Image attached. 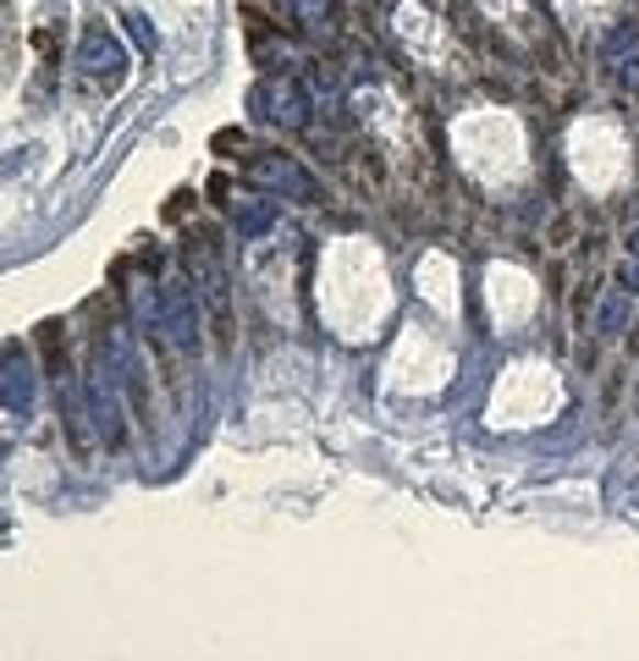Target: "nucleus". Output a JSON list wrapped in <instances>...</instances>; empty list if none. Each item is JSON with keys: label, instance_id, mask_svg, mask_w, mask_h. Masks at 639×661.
<instances>
[{"label": "nucleus", "instance_id": "f257e3e1", "mask_svg": "<svg viewBox=\"0 0 639 661\" xmlns=\"http://www.w3.org/2000/svg\"><path fill=\"white\" fill-rule=\"evenodd\" d=\"M160 330L177 354H199V298L193 281H166L160 287Z\"/></svg>", "mask_w": 639, "mask_h": 661}, {"label": "nucleus", "instance_id": "f03ea898", "mask_svg": "<svg viewBox=\"0 0 639 661\" xmlns=\"http://www.w3.org/2000/svg\"><path fill=\"white\" fill-rule=\"evenodd\" d=\"M78 67L105 89V94H116L122 89V78H127V51L111 40V29H100V23H89L83 29V45H78Z\"/></svg>", "mask_w": 639, "mask_h": 661}, {"label": "nucleus", "instance_id": "7ed1b4c3", "mask_svg": "<svg viewBox=\"0 0 639 661\" xmlns=\"http://www.w3.org/2000/svg\"><path fill=\"white\" fill-rule=\"evenodd\" d=\"M248 171H254V182L276 188V199H298V204H314V199H320V182H314L292 155H254Z\"/></svg>", "mask_w": 639, "mask_h": 661}, {"label": "nucleus", "instance_id": "20e7f679", "mask_svg": "<svg viewBox=\"0 0 639 661\" xmlns=\"http://www.w3.org/2000/svg\"><path fill=\"white\" fill-rule=\"evenodd\" d=\"M254 105H259L265 122H276V127H287V133H303V127H309V94H303L292 78L259 83V89H254Z\"/></svg>", "mask_w": 639, "mask_h": 661}, {"label": "nucleus", "instance_id": "39448f33", "mask_svg": "<svg viewBox=\"0 0 639 661\" xmlns=\"http://www.w3.org/2000/svg\"><path fill=\"white\" fill-rule=\"evenodd\" d=\"M116 376H111V365L100 359L94 370H89V414H94V430H100V441L105 447H122V397H116Z\"/></svg>", "mask_w": 639, "mask_h": 661}, {"label": "nucleus", "instance_id": "423d86ee", "mask_svg": "<svg viewBox=\"0 0 639 661\" xmlns=\"http://www.w3.org/2000/svg\"><path fill=\"white\" fill-rule=\"evenodd\" d=\"M105 365H111V376L127 386V397L144 403V359H138V348H133V330H127V325H111V330H105Z\"/></svg>", "mask_w": 639, "mask_h": 661}, {"label": "nucleus", "instance_id": "0eeeda50", "mask_svg": "<svg viewBox=\"0 0 639 661\" xmlns=\"http://www.w3.org/2000/svg\"><path fill=\"white\" fill-rule=\"evenodd\" d=\"M0 403H7V414H29V403H34V365L12 343H7V381H0Z\"/></svg>", "mask_w": 639, "mask_h": 661}, {"label": "nucleus", "instance_id": "6e6552de", "mask_svg": "<svg viewBox=\"0 0 639 661\" xmlns=\"http://www.w3.org/2000/svg\"><path fill=\"white\" fill-rule=\"evenodd\" d=\"M226 210H232V232L237 237H259V232L276 226V199H265V193H243Z\"/></svg>", "mask_w": 639, "mask_h": 661}, {"label": "nucleus", "instance_id": "1a4fd4ad", "mask_svg": "<svg viewBox=\"0 0 639 661\" xmlns=\"http://www.w3.org/2000/svg\"><path fill=\"white\" fill-rule=\"evenodd\" d=\"M628 56H639V29H617V34L606 40V51H601L606 67H623Z\"/></svg>", "mask_w": 639, "mask_h": 661}, {"label": "nucleus", "instance_id": "9d476101", "mask_svg": "<svg viewBox=\"0 0 639 661\" xmlns=\"http://www.w3.org/2000/svg\"><path fill=\"white\" fill-rule=\"evenodd\" d=\"M287 7L309 23V29H320V23H326L332 18V0H287Z\"/></svg>", "mask_w": 639, "mask_h": 661}, {"label": "nucleus", "instance_id": "9b49d317", "mask_svg": "<svg viewBox=\"0 0 639 661\" xmlns=\"http://www.w3.org/2000/svg\"><path fill=\"white\" fill-rule=\"evenodd\" d=\"M623 314H628V287H617V292L606 298V309H601V330H617Z\"/></svg>", "mask_w": 639, "mask_h": 661}, {"label": "nucleus", "instance_id": "f8f14e48", "mask_svg": "<svg viewBox=\"0 0 639 661\" xmlns=\"http://www.w3.org/2000/svg\"><path fill=\"white\" fill-rule=\"evenodd\" d=\"M617 83H623V89H634V94H639V56H628V61H623V67H617Z\"/></svg>", "mask_w": 639, "mask_h": 661}, {"label": "nucleus", "instance_id": "ddd939ff", "mask_svg": "<svg viewBox=\"0 0 639 661\" xmlns=\"http://www.w3.org/2000/svg\"><path fill=\"white\" fill-rule=\"evenodd\" d=\"M127 29H133V40H138V45H144V51H155V29H149V23H144V18H133V23H127Z\"/></svg>", "mask_w": 639, "mask_h": 661}, {"label": "nucleus", "instance_id": "4468645a", "mask_svg": "<svg viewBox=\"0 0 639 661\" xmlns=\"http://www.w3.org/2000/svg\"><path fill=\"white\" fill-rule=\"evenodd\" d=\"M628 254H634V259H639V232H634V237H628Z\"/></svg>", "mask_w": 639, "mask_h": 661}]
</instances>
